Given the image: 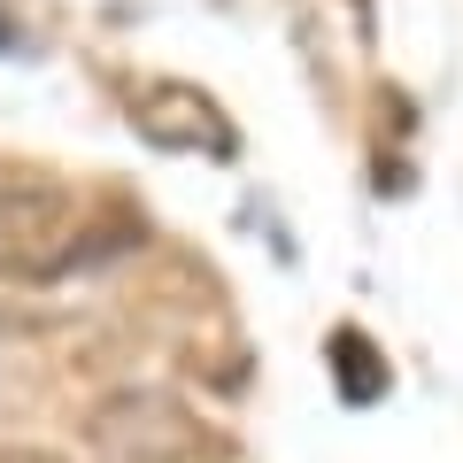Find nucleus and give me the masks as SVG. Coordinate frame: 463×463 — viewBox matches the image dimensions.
<instances>
[{
    "mask_svg": "<svg viewBox=\"0 0 463 463\" xmlns=\"http://www.w3.org/2000/svg\"><path fill=\"white\" fill-rule=\"evenodd\" d=\"M0 463H78V456H62V448H8Z\"/></svg>",
    "mask_w": 463,
    "mask_h": 463,
    "instance_id": "3",
    "label": "nucleus"
},
{
    "mask_svg": "<svg viewBox=\"0 0 463 463\" xmlns=\"http://www.w3.org/2000/svg\"><path fill=\"white\" fill-rule=\"evenodd\" d=\"M78 255H85V216H78L70 185H54V178L0 185V279L39 286V279H62Z\"/></svg>",
    "mask_w": 463,
    "mask_h": 463,
    "instance_id": "1",
    "label": "nucleus"
},
{
    "mask_svg": "<svg viewBox=\"0 0 463 463\" xmlns=\"http://www.w3.org/2000/svg\"><path fill=\"white\" fill-rule=\"evenodd\" d=\"M85 440H93L100 463H201L209 456V432L163 386H116V394L93 402L85 417Z\"/></svg>",
    "mask_w": 463,
    "mask_h": 463,
    "instance_id": "2",
    "label": "nucleus"
}]
</instances>
